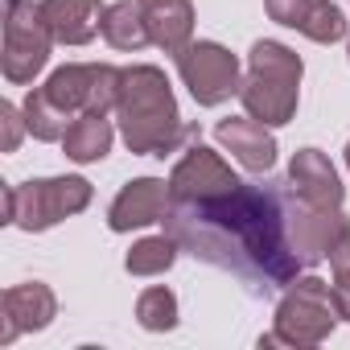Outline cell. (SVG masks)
Here are the masks:
<instances>
[{
  "mask_svg": "<svg viewBox=\"0 0 350 350\" xmlns=\"http://www.w3.org/2000/svg\"><path fill=\"white\" fill-rule=\"evenodd\" d=\"M161 223L190 256L227 268L243 280H297L301 260L288 243V211L272 190L239 182L231 194L211 202H169Z\"/></svg>",
  "mask_w": 350,
  "mask_h": 350,
  "instance_id": "6da1fadb",
  "label": "cell"
},
{
  "mask_svg": "<svg viewBox=\"0 0 350 350\" xmlns=\"http://www.w3.org/2000/svg\"><path fill=\"white\" fill-rule=\"evenodd\" d=\"M116 116H120V132H124L128 148L140 157H169L190 136L182 128L173 87L157 66H128L120 75Z\"/></svg>",
  "mask_w": 350,
  "mask_h": 350,
  "instance_id": "7a4b0ae2",
  "label": "cell"
},
{
  "mask_svg": "<svg viewBox=\"0 0 350 350\" xmlns=\"http://www.w3.org/2000/svg\"><path fill=\"white\" fill-rule=\"evenodd\" d=\"M301 58L280 46V42H256L247 54V79L239 87V103L252 120L280 128L297 111V91H301Z\"/></svg>",
  "mask_w": 350,
  "mask_h": 350,
  "instance_id": "3957f363",
  "label": "cell"
},
{
  "mask_svg": "<svg viewBox=\"0 0 350 350\" xmlns=\"http://www.w3.org/2000/svg\"><path fill=\"white\" fill-rule=\"evenodd\" d=\"M338 321V305H334V288L317 276H301L288 284V293L276 305V329L268 338H260V346H321L334 334Z\"/></svg>",
  "mask_w": 350,
  "mask_h": 350,
  "instance_id": "277c9868",
  "label": "cell"
},
{
  "mask_svg": "<svg viewBox=\"0 0 350 350\" xmlns=\"http://www.w3.org/2000/svg\"><path fill=\"white\" fill-rule=\"evenodd\" d=\"M91 202V182L87 178H46V182H25L5 190V223L21 231H46Z\"/></svg>",
  "mask_w": 350,
  "mask_h": 350,
  "instance_id": "5b68a950",
  "label": "cell"
},
{
  "mask_svg": "<svg viewBox=\"0 0 350 350\" xmlns=\"http://www.w3.org/2000/svg\"><path fill=\"white\" fill-rule=\"evenodd\" d=\"M50 46H54V33L42 17V5L9 0L5 5V79L33 83L50 62Z\"/></svg>",
  "mask_w": 350,
  "mask_h": 350,
  "instance_id": "8992f818",
  "label": "cell"
},
{
  "mask_svg": "<svg viewBox=\"0 0 350 350\" xmlns=\"http://www.w3.org/2000/svg\"><path fill=\"white\" fill-rule=\"evenodd\" d=\"M178 58V75L190 87L198 107H219L231 95H239V58L231 50H223L219 42H190Z\"/></svg>",
  "mask_w": 350,
  "mask_h": 350,
  "instance_id": "52a82bcc",
  "label": "cell"
},
{
  "mask_svg": "<svg viewBox=\"0 0 350 350\" xmlns=\"http://www.w3.org/2000/svg\"><path fill=\"white\" fill-rule=\"evenodd\" d=\"M120 75L116 66H103V62H91V66H62L50 75V83L42 87L62 111L70 116H83V111H99L107 116L116 103H120Z\"/></svg>",
  "mask_w": 350,
  "mask_h": 350,
  "instance_id": "ba28073f",
  "label": "cell"
},
{
  "mask_svg": "<svg viewBox=\"0 0 350 350\" xmlns=\"http://www.w3.org/2000/svg\"><path fill=\"white\" fill-rule=\"evenodd\" d=\"M239 186V178L231 173V165L206 148V144H190L186 157L173 165L169 173V194L173 202H211V198H223Z\"/></svg>",
  "mask_w": 350,
  "mask_h": 350,
  "instance_id": "9c48e42d",
  "label": "cell"
},
{
  "mask_svg": "<svg viewBox=\"0 0 350 350\" xmlns=\"http://www.w3.org/2000/svg\"><path fill=\"white\" fill-rule=\"evenodd\" d=\"M288 186L297 194V202L305 206H317V211H342V182H338V173L329 165L325 152L317 148H301L293 152V165H288Z\"/></svg>",
  "mask_w": 350,
  "mask_h": 350,
  "instance_id": "30bf717a",
  "label": "cell"
},
{
  "mask_svg": "<svg viewBox=\"0 0 350 350\" xmlns=\"http://www.w3.org/2000/svg\"><path fill=\"white\" fill-rule=\"evenodd\" d=\"M58 313V301L46 284H13L0 297V346H9L25 329H46Z\"/></svg>",
  "mask_w": 350,
  "mask_h": 350,
  "instance_id": "8fae6325",
  "label": "cell"
},
{
  "mask_svg": "<svg viewBox=\"0 0 350 350\" xmlns=\"http://www.w3.org/2000/svg\"><path fill=\"white\" fill-rule=\"evenodd\" d=\"M264 5H268V17L276 25H288V29L305 33L317 46H329V42L346 38V17L329 0H264Z\"/></svg>",
  "mask_w": 350,
  "mask_h": 350,
  "instance_id": "7c38bea8",
  "label": "cell"
},
{
  "mask_svg": "<svg viewBox=\"0 0 350 350\" xmlns=\"http://www.w3.org/2000/svg\"><path fill=\"white\" fill-rule=\"evenodd\" d=\"M173 194H169V182L161 178H140V182H128L111 211H107V227L111 231H132V227H148V223H161L165 211H169Z\"/></svg>",
  "mask_w": 350,
  "mask_h": 350,
  "instance_id": "4fadbf2b",
  "label": "cell"
},
{
  "mask_svg": "<svg viewBox=\"0 0 350 350\" xmlns=\"http://www.w3.org/2000/svg\"><path fill=\"white\" fill-rule=\"evenodd\" d=\"M350 223L342 219V211H317V206H297V211H288V243H293V252H297V260L309 268V264H317V260H325L329 256V247H334V239L346 231Z\"/></svg>",
  "mask_w": 350,
  "mask_h": 350,
  "instance_id": "5bb4252c",
  "label": "cell"
},
{
  "mask_svg": "<svg viewBox=\"0 0 350 350\" xmlns=\"http://www.w3.org/2000/svg\"><path fill=\"white\" fill-rule=\"evenodd\" d=\"M215 136H219V144H223L243 169H252V173H264V169L276 165V140H272L268 124H260V120H252V116L219 120Z\"/></svg>",
  "mask_w": 350,
  "mask_h": 350,
  "instance_id": "9a60e30c",
  "label": "cell"
},
{
  "mask_svg": "<svg viewBox=\"0 0 350 350\" xmlns=\"http://www.w3.org/2000/svg\"><path fill=\"white\" fill-rule=\"evenodd\" d=\"M42 17L62 46H87L99 33L103 5L99 0H42Z\"/></svg>",
  "mask_w": 350,
  "mask_h": 350,
  "instance_id": "2e32d148",
  "label": "cell"
},
{
  "mask_svg": "<svg viewBox=\"0 0 350 350\" xmlns=\"http://www.w3.org/2000/svg\"><path fill=\"white\" fill-rule=\"evenodd\" d=\"M144 21H148L152 46H161L165 54H182L194 38V5L190 0H161V5H148Z\"/></svg>",
  "mask_w": 350,
  "mask_h": 350,
  "instance_id": "e0dca14e",
  "label": "cell"
},
{
  "mask_svg": "<svg viewBox=\"0 0 350 350\" xmlns=\"http://www.w3.org/2000/svg\"><path fill=\"white\" fill-rule=\"evenodd\" d=\"M111 136H116V132H111V120H107V116L83 111V116H75V124L66 128L62 148H66L70 161L91 165V161H103V157L111 152Z\"/></svg>",
  "mask_w": 350,
  "mask_h": 350,
  "instance_id": "ac0fdd59",
  "label": "cell"
},
{
  "mask_svg": "<svg viewBox=\"0 0 350 350\" xmlns=\"http://www.w3.org/2000/svg\"><path fill=\"white\" fill-rule=\"evenodd\" d=\"M99 33L107 38L111 50H144L152 42L140 0H116V5H107L103 21H99Z\"/></svg>",
  "mask_w": 350,
  "mask_h": 350,
  "instance_id": "d6986e66",
  "label": "cell"
},
{
  "mask_svg": "<svg viewBox=\"0 0 350 350\" xmlns=\"http://www.w3.org/2000/svg\"><path fill=\"white\" fill-rule=\"evenodd\" d=\"M21 116H25V128H29L38 140H62V136H66V128L75 124V116H70V111H62V107H58L42 87L25 95V111H21Z\"/></svg>",
  "mask_w": 350,
  "mask_h": 350,
  "instance_id": "ffe728a7",
  "label": "cell"
},
{
  "mask_svg": "<svg viewBox=\"0 0 350 350\" xmlns=\"http://www.w3.org/2000/svg\"><path fill=\"white\" fill-rule=\"evenodd\" d=\"M178 247H182V243L165 231V235L140 239V243L128 252V260H124V264H128V272H132V276H161L173 260H178Z\"/></svg>",
  "mask_w": 350,
  "mask_h": 350,
  "instance_id": "44dd1931",
  "label": "cell"
},
{
  "mask_svg": "<svg viewBox=\"0 0 350 350\" xmlns=\"http://www.w3.org/2000/svg\"><path fill=\"white\" fill-rule=\"evenodd\" d=\"M136 321H140L144 329H152V334L173 329V325H178V297H173L165 284L144 288L140 301H136Z\"/></svg>",
  "mask_w": 350,
  "mask_h": 350,
  "instance_id": "7402d4cb",
  "label": "cell"
},
{
  "mask_svg": "<svg viewBox=\"0 0 350 350\" xmlns=\"http://www.w3.org/2000/svg\"><path fill=\"white\" fill-rule=\"evenodd\" d=\"M0 120H5V140H0V148L13 152V148L21 144V116H17L13 103H0Z\"/></svg>",
  "mask_w": 350,
  "mask_h": 350,
  "instance_id": "603a6c76",
  "label": "cell"
},
{
  "mask_svg": "<svg viewBox=\"0 0 350 350\" xmlns=\"http://www.w3.org/2000/svg\"><path fill=\"white\" fill-rule=\"evenodd\" d=\"M334 305H338V317L350 321V276H334Z\"/></svg>",
  "mask_w": 350,
  "mask_h": 350,
  "instance_id": "cb8c5ba5",
  "label": "cell"
},
{
  "mask_svg": "<svg viewBox=\"0 0 350 350\" xmlns=\"http://www.w3.org/2000/svg\"><path fill=\"white\" fill-rule=\"evenodd\" d=\"M148 5H161V0H140V9H148Z\"/></svg>",
  "mask_w": 350,
  "mask_h": 350,
  "instance_id": "d4e9b609",
  "label": "cell"
},
{
  "mask_svg": "<svg viewBox=\"0 0 350 350\" xmlns=\"http://www.w3.org/2000/svg\"><path fill=\"white\" fill-rule=\"evenodd\" d=\"M346 169H350V144H346Z\"/></svg>",
  "mask_w": 350,
  "mask_h": 350,
  "instance_id": "484cf974",
  "label": "cell"
}]
</instances>
